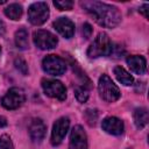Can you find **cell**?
Listing matches in <instances>:
<instances>
[{
    "label": "cell",
    "mask_w": 149,
    "mask_h": 149,
    "mask_svg": "<svg viewBox=\"0 0 149 149\" xmlns=\"http://www.w3.org/2000/svg\"><path fill=\"white\" fill-rule=\"evenodd\" d=\"M5 31H6L5 23H3V21H2V20H0V36H1V35H3V34H5Z\"/></svg>",
    "instance_id": "d4e9b609"
},
{
    "label": "cell",
    "mask_w": 149,
    "mask_h": 149,
    "mask_svg": "<svg viewBox=\"0 0 149 149\" xmlns=\"http://www.w3.org/2000/svg\"><path fill=\"white\" fill-rule=\"evenodd\" d=\"M28 130H29L30 139L34 142H41L45 136L47 126L41 119H33L28 127Z\"/></svg>",
    "instance_id": "7c38bea8"
},
{
    "label": "cell",
    "mask_w": 149,
    "mask_h": 149,
    "mask_svg": "<svg viewBox=\"0 0 149 149\" xmlns=\"http://www.w3.org/2000/svg\"><path fill=\"white\" fill-rule=\"evenodd\" d=\"M114 74H115L116 79H118L121 84H123V85H126V86L132 85L133 81H134L133 76H132L129 72H127V71H126L123 68H121V66H115V68H114Z\"/></svg>",
    "instance_id": "2e32d148"
},
{
    "label": "cell",
    "mask_w": 149,
    "mask_h": 149,
    "mask_svg": "<svg viewBox=\"0 0 149 149\" xmlns=\"http://www.w3.org/2000/svg\"><path fill=\"white\" fill-rule=\"evenodd\" d=\"M55 29L65 38H71L74 34V23L68 17H59L54 22Z\"/></svg>",
    "instance_id": "4fadbf2b"
},
{
    "label": "cell",
    "mask_w": 149,
    "mask_h": 149,
    "mask_svg": "<svg viewBox=\"0 0 149 149\" xmlns=\"http://www.w3.org/2000/svg\"><path fill=\"white\" fill-rule=\"evenodd\" d=\"M42 88L44 93L50 97L58 100H65L66 99V88L65 86L56 79H43L42 80Z\"/></svg>",
    "instance_id": "52a82bcc"
},
{
    "label": "cell",
    "mask_w": 149,
    "mask_h": 149,
    "mask_svg": "<svg viewBox=\"0 0 149 149\" xmlns=\"http://www.w3.org/2000/svg\"><path fill=\"white\" fill-rule=\"evenodd\" d=\"M102 129L111 135H121L123 133V122L115 116L105 118L101 122Z\"/></svg>",
    "instance_id": "8fae6325"
},
{
    "label": "cell",
    "mask_w": 149,
    "mask_h": 149,
    "mask_svg": "<svg viewBox=\"0 0 149 149\" xmlns=\"http://www.w3.org/2000/svg\"><path fill=\"white\" fill-rule=\"evenodd\" d=\"M74 95L79 102H86L88 99V91L85 86H77L74 88Z\"/></svg>",
    "instance_id": "d6986e66"
},
{
    "label": "cell",
    "mask_w": 149,
    "mask_h": 149,
    "mask_svg": "<svg viewBox=\"0 0 149 149\" xmlns=\"http://www.w3.org/2000/svg\"><path fill=\"white\" fill-rule=\"evenodd\" d=\"M81 7L94 19V21L106 28H114L121 21V14L116 7L100 1H84Z\"/></svg>",
    "instance_id": "6da1fadb"
},
{
    "label": "cell",
    "mask_w": 149,
    "mask_h": 149,
    "mask_svg": "<svg viewBox=\"0 0 149 149\" xmlns=\"http://www.w3.org/2000/svg\"><path fill=\"white\" fill-rule=\"evenodd\" d=\"M5 14L7 17L16 21L20 20L21 15H22V7L19 3H10L9 6H7L5 8Z\"/></svg>",
    "instance_id": "ac0fdd59"
},
{
    "label": "cell",
    "mask_w": 149,
    "mask_h": 149,
    "mask_svg": "<svg viewBox=\"0 0 149 149\" xmlns=\"http://www.w3.org/2000/svg\"><path fill=\"white\" fill-rule=\"evenodd\" d=\"M15 66H16V69H17L22 74H27V73H28V65H27V63H26L24 59H22V58H16V59H15Z\"/></svg>",
    "instance_id": "7402d4cb"
},
{
    "label": "cell",
    "mask_w": 149,
    "mask_h": 149,
    "mask_svg": "<svg viewBox=\"0 0 149 149\" xmlns=\"http://www.w3.org/2000/svg\"><path fill=\"white\" fill-rule=\"evenodd\" d=\"M44 72L51 76H61L66 71V63L63 58L56 55H48L42 62Z\"/></svg>",
    "instance_id": "5b68a950"
},
{
    "label": "cell",
    "mask_w": 149,
    "mask_h": 149,
    "mask_svg": "<svg viewBox=\"0 0 149 149\" xmlns=\"http://www.w3.org/2000/svg\"><path fill=\"white\" fill-rule=\"evenodd\" d=\"M92 34V27L88 24V23H84L83 26V35L85 38H88Z\"/></svg>",
    "instance_id": "603a6c76"
},
{
    "label": "cell",
    "mask_w": 149,
    "mask_h": 149,
    "mask_svg": "<svg viewBox=\"0 0 149 149\" xmlns=\"http://www.w3.org/2000/svg\"><path fill=\"white\" fill-rule=\"evenodd\" d=\"M113 52V44L107 34L100 33L87 49V56L90 58H98L101 56H109Z\"/></svg>",
    "instance_id": "7a4b0ae2"
},
{
    "label": "cell",
    "mask_w": 149,
    "mask_h": 149,
    "mask_svg": "<svg viewBox=\"0 0 149 149\" xmlns=\"http://www.w3.org/2000/svg\"><path fill=\"white\" fill-rule=\"evenodd\" d=\"M49 17V7L45 2H34L28 9V20L34 26L43 24Z\"/></svg>",
    "instance_id": "277c9868"
},
{
    "label": "cell",
    "mask_w": 149,
    "mask_h": 149,
    "mask_svg": "<svg viewBox=\"0 0 149 149\" xmlns=\"http://www.w3.org/2000/svg\"><path fill=\"white\" fill-rule=\"evenodd\" d=\"M24 92L20 87H12L3 95L1 104L6 109H16L24 102Z\"/></svg>",
    "instance_id": "8992f818"
},
{
    "label": "cell",
    "mask_w": 149,
    "mask_h": 149,
    "mask_svg": "<svg viewBox=\"0 0 149 149\" xmlns=\"http://www.w3.org/2000/svg\"><path fill=\"white\" fill-rule=\"evenodd\" d=\"M33 40H34L35 45L42 50L54 49L58 43L57 37L52 33H50L48 30H42V29L36 30L34 33Z\"/></svg>",
    "instance_id": "ba28073f"
},
{
    "label": "cell",
    "mask_w": 149,
    "mask_h": 149,
    "mask_svg": "<svg viewBox=\"0 0 149 149\" xmlns=\"http://www.w3.org/2000/svg\"><path fill=\"white\" fill-rule=\"evenodd\" d=\"M69 149H87V136L79 125L74 126L71 130Z\"/></svg>",
    "instance_id": "30bf717a"
},
{
    "label": "cell",
    "mask_w": 149,
    "mask_h": 149,
    "mask_svg": "<svg viewBox=\"0 0 149 149\" xmlns=\"http://www.w3.org/2000/svg\"><path fill=\"white\" fill-rule=\"evenodd\" d=\"M15 44L19 49L24 50L28 48V31L24 28L19 29L15 33Z\"/></svg>",
    "instance_id": "e0dca14e"
},
{
    "label": "cell",
    "mask_w": 149,
    "mask_h": 149,
    "mask_svg": "<svg viewBox=\"0 0 149 149\" xmlns=\"http://www.w3.org/2000/svg\"><path fill=\"white\" fill-rule=\"evenodd\" d=\"M148 8H149V5L148 3H144L140 7V13L143 14L144 17H148Z\"/></svg>",
    "instance_id": "cb8c5ba5"
},
{
    "label": "cell",
    "mask_w": 149,
    "mask_h": 149,
    "mask_svg": "<svg viewBox=\"0 0 149 149\" xmlns=\"http://www.w3.org/2000/svg\"><path fill=\"white\" fill-rule=\"evenodd\" d=\"M127 64L130 68V70L137 74H142L146 72L147 69V62L146 58L139 55H133L127 58Z\"/></svg>",
    "instance_id": "5bb4252c"
},
{
    "label": "cell",
    "mask_w": 149,
    "mask_h": 149,
    "mask_svg": "<svg viewBox=\"0 0 149 149\" xmlns=\"http://www.w3.org/2000/svg\"><path fill=\"white\" fill-rule=\"evenodd\" d=\"M0 149H13L12 140L6 134H3V135L0 136Z\"/></svg>",
    "instance_id": "44dd1931"
},
{
    "label": "cell",
    "mask_w": 149,
    "mask_h": 149,
    "mask_svg": "<svg viewBox=\"0 0 149 149\" xmlns=\"http://www.w3.org/2000/svg\"><path fill=\"white\" fill-rule=\"evenodd\" d=\"M5 2H6V0H0V5L1 3H5Z\"/></svg>",
    "instance_id": "4316f807"
},
{
    "label": "cell",
    "mask_w": 149,
    "mask_h": 149,
    "mask_svg": "<svg viewBox=\"0 0 149 149\" xmlns=\"http://www.w3.org/2000/svg\"><path fill=\"white\" fill-rule=\"evenodd\" d=\"M133 118H134V122L136 125L137 128H143L147 123H148V111L144 107H140L136 108L133 113Z\"/></svg>",
    "instance_id": "9a60e30c"
},
{
    "label": "cell",
    "mask_w": 149,
    "mask_h": 149,
    "mask_svg": "<svg viewBox=\"0 0 149 149\" xmlns=\"http://www.w3.org/2000/svg\"><path fill=\"white\" fill-rule=\"evenodd\" d=\"M54 6L57 7L59 10H70L73 7V2L70 0H59V1H54Z\"/></svg>",
    "instance_id": "ffe728a7"
},
{
    "label": "cell",
    "mask_w": 149,
    "mask_h": 149,
    "mask_svg": "<svg viewBox=\"0 0 149 149\" xmlns=\"http://www.w3.org/2000/svg\"><path fill=\"white\" fill-rule=\"evenodd\" d=\"M7 125V121H6V118L5 116H0V128L5 127Z\"/></svg>",
    "instance_id": "484cf974"
},
{
    "label": "cell",
    "mask_w": 149,
    "mask_h": 149,
    "mask_svg": "<svg viewBox=\"0 0 149 149\" xmlns=\"http://www.w3.org/2000/svg\"><path fill=\"white\" fill-rule=\"evenodd\" d=\"M0 52H1V47H0Z\"/></svg>",
    "instance_id": "83f0119b"
},
{
    "label": "cell",
    "mask_w": 149,
    "mask_h": 149,
    "mask_svg": "<svg viewBox=\"0 0 149 149\" xmlns=\"http://www.w3.org/2000/svg\"><path fill=\"white\" fill-rule=\"evenodd\" d=\"M70 127V120L66 116H62L56 120L51 130V143L52 146H58L65 137Z\"/></svg>",
    "instance_id": "9c48e42d"
},
{
    "label": "cell",
    "mask_w": 149,
    "mask_h": 149,
    "mask_svg": "<svg viewBox=\"0 0 149 149\" xmlns=\"http://www.w3.org/2000/svg\"><path fill=\"white\" fill-rule=\"evenodd\" d=\"M98 91H99L100 97L107 102L116 101L121 94L119 87L114 84V81L107 74L100 76L99 81H98Z\"/></svg>",
    "instance_id": "3957f363"
}]
</instances>
